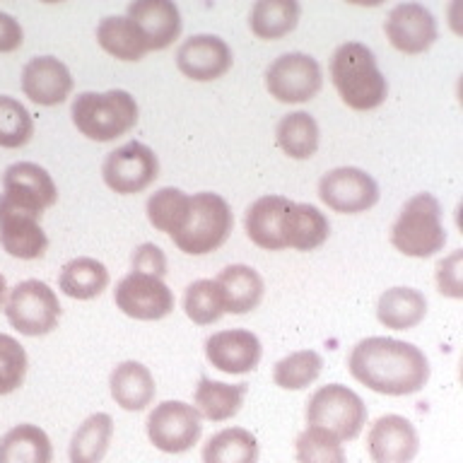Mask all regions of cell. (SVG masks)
Instances as JSON below:
<instances>
[{
  "instance_id": "1",
  "label": "cell",
  "mask_w": 463,
  "mask_h": 463,
  "mask_svg": "<svg viewBox=\"0 0 463 463\" xmlns=\"http://www.w3.org/2000/svg\"><path fill=\"white\" fill-rule=\"evenodd\" d=\"M350 374L383 396H411L430 382V362L412 343L396 338H364L347 360Z\"/></svg>"
},
{
  "instance_id": "2",
  "label": "cell",
  "mask_w": 463,
  "mask_h": 463,
  "mask_svg": "<svg viewBox=\"0 0 463 463\" xmlns=\"http://www.w3.org/2000/svg\"><path fill=\"white\" fill-rule=\"evenodd\" d=\"M331 80L343 104L353 111H372L389 97V82L379 71L374 53L360 42H347L335 49Z\"/></svg>"
},
{
  "instance_id": "3",
  "label": "cell",
  "mask_w": 463,
  "mask_h": 463,
  "mask_svg": "<svg viewBox=\"0 0 463 463\" xmlns=\"http://www.w3.org/2000/svg\"><path fill=\"white\" fill-rule=\"evenodd\" d=\"M71 116L82 136L97 143H111L136 128L137 101L126 90L82 92L72 101Z\"/></svg>"
},
{
  "instance_id": "4",
  "label": "cell",
  "mask_w": 463,
  "mask_h": 463,
  "mask_svg": "<svg viewBox=\"0 0 463 463\" xmlns=\"http://www.w3.org/2000/svg\"><path fill=\"white\" fill-rule=\"evenodd\" d=\"M391 244L411 259H430L447 244L441 205L432 194L412 195L391 227Z\"/></svg>"
},
{
  "instance_id": "5",
  "label": "cell",
  "mask_w": 463,
  "mask_h": 463,
  "mask_svg": "<svg viewBox=\"0 0 463 463\" xmlns=\"http://www.w3.org/2000/svg\"><path fill=\"white\" fill-rule=\"evenodd\" d=\"M232 224L234 217L222 195L195 194L191 195L186 222L176 234H172V239L179 251L188 256H205L217 251L230 239Z\"/></svg>"
},
{
  "instance_id": "6",
  "label": "cell",
  "mask_w": 463,
  "mask_h": 463,
  "mask_svg": "<svg viewBox=\"0 0 463 463\" xmlns=\"http://www.w3.org/2000/svg\"><path fill=\"white\" fill-rule=\"evenodd\" d=\"M364 422H367V405L343 383L321 386L307 403V425L324 427L338 439L360 437Z\"/></svg>"
},
{
  "instance_id": "7",
  "label": "cell",
  "mask_w": 463,
  "mask_h": 463,
  "mask_svg": "<svg viewBox=\"0 0 463 463\" xmlns=\"http://www.w3.org/2000/svg\"><path fill=\"white\" fill-rule=\"evenodd\" d=\"M5 317L14 331L36 338L46 335L58 326L61 302L56 292L42 280H24L10 289L5 302Z\"/></svg>"
},
{
  "instance_id": "8",
  "label": "cell",
  "mask_w": 463,
  "mask_h": 463,
  "mask_svg": "<svg viewBox=\"0 0 463 463\" xmlns=\"http://www.w3.org/2000/svg\"><path fill=\"white\" fill-rule=\"evenodd\" d=\"M101 176L114 194H143L159 176V159L152 147L130 140V143L109 152L101 166Z\"/></svg>"
},
{
  "instance_id": "9",
  "label": "cell",
  "mask_w": 463,
  "mask_h": 463,
  "mask_svg": "<svg viewBox=\"0 0 463 463\" xmlns=\"http://www.w3.org/2000/svg\"><path fill=\"white\" fill-rule=\"evenodd\" d=\"M324 75L317 58L307 53H285L266 71V90L282 104H304L321 92Z\"/></svg>"
},
{
  "instance_id": "10",
  "label": "cell",
  "mask_w": 463,
  "mask_h": 463,
  "mask_svg": "<svg viewBox=\"0 0 463 463\" xmlns=\"http://www.w3.org/2000/svg\"><path fill=\"white\" fill-rule=\"evenodd\" d=\"M203 432L201 415L184 401H165L155 405L147 418V437L165 454H184L198 444Z\"/></svg>"
},
{
  "instance_id": "11",
  "label": "cell",
  "mask_w": 463,
  "mask_h": 463,
  "mask_svg": "<svg viewBox=\"0 0 463 463\" xmlns=\"http://www.w3.org/2000/svg\"><path fill=\"white\" fill-rule=\"evenodd\" d=\"M42 215L24 208L10 195L0 194V246L20 260L42 259L49 249V237L39 224Z\"/></svg>"
},
{
  "instance_id": "12",
  "label": "cell",
  "mask_w": 463,
  "mask_h": 463,
  "mask_svg": "<svg viewBox=\"0 0 463 463\" xmlns=\"http://www.w3.org/2000/svg\"><path fill=\"white\" fill-rule=\"evenodd\" d=\"M318 198L335 213L357 215L374 208L379 201V186L364 169L357 166H338L326 172L318 181Z\"/></svg>"
},
{
  "instance_id": "13",
  "label": "cell",
  "mask_w": 463,
  "mask_h": 463,
  "mask_svg": "<svg viewBox=\"0 0 463 463\" xmlns=\"http://www.w3.org/2000/svg\"><path fill=\"white\" fill-rule=\"evenodd\" d=\"M116 307L136 321H159L174 311V295L155 275L128 273L114 289Z\"/></svg>"
},
{
  "instance_id": "14",
  "label": "cell",
  "mask_w": 463,
  "mask_h": 463,
  "mask_svg": "<svg viewBox=\"0 0 463 463\" xmlns=\"http://www.w3.org/2000/svg\"><path fill=\"white\" fill-rule=\"evenodd\" d=\"M383 32L393 49L405 56H418L437 42V20L420 3H401L386 17Z\"/></svg>"
},
{
  "instance_id": "15",
  "label": "cell",
  "mask_w": 463,
  "mask_h": 463,
  "mask_svg": "<svg viewBox=\"0 0 463 463\" xmlns=\"http://www.w3.org/2000/svg\"><path fill=\"white\" fill-rule=\"evenodd\" d=\"M232 51L224 39L213 34H195L176 51V65L181 75L195 82H213L227 75L232 68Z\"/></svg>"
},
{
  "instance_id": "16",
  "label": "cell",
  "mask_w": 463,
  "mask_h": 463,
  "mask_svg": "<svg viewBox=\"0 0 463 463\" xmlns=\"http://www.w3.org/2000/svg\"><path fill=\"white\" fill-rule=\"evenodd\" d=\"M260 354H263L260 340L244 328L213 333L205 340V357L224 374H249L259 367Z\"/></svg>"
},
{
  "instance_id": "17",
  "label": "cell",
  "mask_w": 463,
  "mask_h": 463,
  "mask_svg": "<svg viewBox=\"0 0 463 463\" xmlns=\"http://www.w3.org/2000/svg\"><path fill=\"white\" fill-rule=\"evenodd\" d=\"M418 449L415 427L401 415H382L367 434V451L374 463H411Z\"/></svg>"
},
{
  "instance_id": "18",
  "label": "cell",
  "mask_w": 463,
  "mask_h": 463,
  "mask_svg": "<svg viewBox=\"0 0 463 463\" xmlns=\"http://www.w3.org/2000/svg\"><path fill=\"white\" fill-rule=\"evenodd\" d=\"M22 92L39 107H56L71 97L72 75L58 58H32L22 71Z\"/></svg>"
},
{
  "instance_id": "19",
  "label": "cell",
  "mask_w": 463,
  "mask_h": 463,
  "mask_svg": "<svg viewBox=\"0 0 463 463\" xmlns=\"http://www.w3.org/2000/svg\"><path fill=\"white\" fill-rule=\"evenodd\" d=\"M3 188V194L39 215H43V210L53 208L58 201V188L51 174L34 162H17L7 166Z\"/></svg>"
},
{
  "instance_id": "20",
  "label": "cell",
  "mask_w": 463,
  "mask_h": 463,
  "mask_svg": "<svg viewBox=\"0 0 463 463\" xmlns=\"http://www.w3.org/2000/svg\"><path fill=\"white\" fill-rule=\"evenodd\" d=\"M126 17L143 32L147 49H169L181 34V13L172 0H136L126 10Z\"/></svg>"
},
{
  "instance_id": "21",
  "label": "cell",
  "mask_w": 463,
  "mask_h": 463,
  "mask_svg": "<svg viewBox=\"0 0 463 463\" xmlns=\"http://www.w3.org/2000/svg\"><path fill=\"white\" fill-rule=\"evenodd\" d=\"M289 198L285 195H263L246 210L244 230L253 244L266 251L285 249L282 241V220L289 208Z\"/></svg>"
},
{
  "instance_id": "22",
  "label": "cell",
  "mask_w": 463,
  "mask_h": 463,
  "mask_svg": "<svg viewBox=\"0 0 463 463\" xmlns=\"http://www.w3.org/2000/svg\"><path fill=\"white\" fill-rule=\"evenodd\" d=\"M215 285L222 295L224 314H249L263 299V278L251 266H227L215 278Z\"/></svg>"
},
{
  "instance_id": "23",
  "label": "cell",
  "mask_w": 463,
  "mask_h": 463,
  "mask_svg": "<svg viewBox=\"0 0 463 463\" xmlns=\"http://www.w3.org/2000/svg\"><path fill=\"white\" fill-rule=\"evenodd\" d=\"M331 234V224L326 215L307 203H289L285 220H282V241L285 249L295 251H314L324 244Z\"/></svg>"
},
{
  "instance_id": "24",
  "label": "cell",
  "mask_w": 463,
  "mask_h": 463,
  "mask_svg": "<svg viewBox=\"0 0 463 463\" xmlns=\"http://www.w3.org/2000/svg\"><path fill=\"white\" fill-rule=\"evenodd\" d=\"M109 389L116 405H121L123 411L140 412L152 403L155 398V379H152L150 369L136 360L121 362L118 367L109 376Z\"/></svg>"
},
{
  "instance_id": "25",
  "label": "cell",
  "mask_w": 463,
  "mask_h": 463,
  "mask_svg": "<svg viewBox=\"0 0 463 463\" xmlns=\"http://www.w3.org/2000/svg\"><path fill=\"white\" fill-rule=\"evenodd\" d=\"M246 393H249V383H224L201 376V382L195 386L194 408L201 418L210 422H224L241 411Z\"/></svg>"
},
{
  "instance_id": "26",
  "label": "cell",
  "mask_w": 463,
  "mask_h": 463,
  "mask_svg": "<svg viewBox=\"0 0 463 463\" xmlns=\"http://www.w3.org/2000/svg\"><path fill=\"white\" fill-rule=\"evenodd\" d=\"M427 317V299L420 289L391 288L379 297L376 318L391 331H408Z\"/></svg>"
},
{
  "instance_id": "27",
  "label": "cell",
  "mask_w": 463,
  "mask_h": 463,
  "mask_svg": "<svg viewBox=\"0 0 463 463\" xmlns=\"http://www.w3.org/2000/svg\"><path fill=\"white\" fill-rule=\"evenodd\" d=\"M49 434L36 425H17L0 439V463H51Z\"/></svg>"
},
{
  "instance_id": "28",
  "label": "cell",
  "mask_w": 463,
  "mask_h": 463,
  "mask_svg": "<svg viewBox=\"0 0 463 463\" xmlns=\"http://www.w3.org/2000/svg\"><path fill=\"white\" fill-rule=\"evenodd\" d=\"M302 7L297 0H259L249 14V27L263 42H275L295 32Z\"/></svg>"
},
{
  "instance_id": "29",
  "label": "cell",
  "mask_w": 463,
  "mask_h": 463,
  "mask_svg": "<svg viewBox=\"0 0 463 463\" xmlns=\"http://www.w3.org/2000/svg\"><path fill=\"white\" fill-rule=\"evenodd\" d=\"M114 437V420L107 412H97L75 430L71 439V463H101Z\"/></svg>"
},
{
  "instance_id": "30",
  "label": "cell",
  "mask_w": 463,
  "mask_h": 463,
  "mask_svg": "<svg viewBox=\"0 0 463 463\" xmlns=\"http://www.w3.org/2000/svg\"><path fill=\"white\" fill-rule=\"evenodd\" d=\"M97 42L118 61H140L150 51L143 32L128 17H104L97 27Z\"/></svg>"
},
{
  "instance_id": "31",
  "label": "cell",
  "mask_w": 463,
  "mask_h": 463,
  "mask_svg": "<svg viewBox=\"0 0 463 463\" xmlns=\"http://www.w3.org/2000/svg\"><path fill=\"white\" fill-rule=\"evenodd\" d=\"M58 285L63 289V295L85 302V299L99 297L109 288V270L101 260L80 256L65 263Z\"/></svg>"
},
{
  "instance_id": "32",
  "label": "cell",
  "mask_w": 463,
  "mask_h": 463,
  "mask_svg": "<svg viewBox=\"0 0 463 463\" xmlns=\"http://www.w3.org/2000/svg\"><path fill=\"white\" fill-rule=\"evenodd\" d=\"M259 441L244 427H227L203 447V463H256Z\"/></svg>"
},
{
  "instance_id": "33",
  "label": "cell",
  "mask_w": 463,
  "mask_h": 463,
  "mask_svg": "<svg viewBox=\"0 0 463 463\" xmlns=\"http://www.w3.org/2000/svg\"><path fill=\"white\" fill-rule=\"evenodd\" d=\"M275 140L288 157L311 159L318 150V123L307 111L282 116L275 128Z\"/></svg>"
},
{
  "instance_id": "34",
  "label": "cell",
  "mask_w": 463,
  "mask_h": 463,
  "mask_svg": "<svg viewBox=\"0 0 463 463\" xmlns=\"http://www.w3.org/2000/svg\"><path fill=\"white\" fill-rule=\"evenodd\" d=\"M191 208V195L184 194L181 188H159L157 194L147 198V220L155 230L166 232L169 237L184 227Z\"/></svg>"
},
{
  "instance_id": "35",
  "label": "cell",
  "mask_w": 463,
  "mask_h": 463,
  "mask_svg": "<svg viewBox=\"0 0 463 463\" xmlns=\"http://www.w3.org/2000/svg\"><path fill=\"white\" fill-rule=\"evenodd\" d=\"M321 369H324V357L317 350H299L275 364L273 382L285 391H302L317 382Z\"/></svg>"
},
{
  "instance_id": "36",
  "label": "cell",
  "mask_w": 463,
  "mask_h": 463,
  "mask_svg": "<svg viewBox=\"0 0 463 463\" xmlns=\"http://www.w3.org/2000/svg\"><path fill=\"white\" fill-rule=\"evenodd\" d=\"M34 136V121L27 107L14 97L0 94V147L17 150Z\"/></svg>"
},
{
  "instance_id": "37",
  "label": "cell",
  "mask_w": 463,
  "mask_h": 463,
  "mask_svg": "<svg viewBox=\"0 0 463 463\" xmlns=\"http://www.w3.org/2000/svg\"><path fill=\"white\" fill-rule=\"evenodd\" d=\"M297 463H347L338 437L324 427H307L297 437Z\"/></svg>"
},
{
  "instance_id": "38",
  "label": "cell",
  "mask_w": 463,
  "mask_h": 463,
  "mask_svg": "<svg viewBox=\"0 0 463 463\" xmlns=\"http://www.w3.org/2000/svg\"><path fill=\"white\" fill-rule=\"evenodd\" d=\"M184 311L198 326H210L220 321L224 314V304L215 280L191 282L184 295Z\"/></svg>"
},
{
  "instance_id": "39",
  "label": "cell",
  "mask_w": 463,
  "mask_h": 463,
  "mask_svg": "<svg viewBox=\"0 0 463 463\" xmlns=\"http://www.w3.org/2000/svg\"><path fill=\"white\" fill-rule=\"evenodd\" d=\"M27 376V353L13 338L0 333V396L13 393L24 383Z\"/></svg>"
},
{
  "instance_id": "40",
  "label": "cell",
  "mask_w": 463,
  "mask_h": 463,
  "mask_svg": "<svg viewBox=\"0 0 463 463\" xmlns=\"http://www.w3.org/2000/svg\"><path fill=\"white\" fill-rule=\"evenodd\" d=\"M437 288L444 297L461 299L463 297V251H454L451 256L439 260L437 266Z\"/></svg>"
},
{
  "instance_id": "41",
  "label": "cell",
  "mask_w": 463,
  "mask_h": 463,
  "mask_svg": "<svg viewBox=\"0 0 463 463\" xmlns=\"http://www.w3.org/2000/svg\"><path fill=\"white\" fill-rule=\"evenodd\" d=\"M133 270L136 273L155 275V278H165L166 275V256L165 251L155 244H140L133 253Z\"/></svg>"
},
{
  "instance_id": "42",
  "label": "cell",
  "mask_w": 463,
  "mask_h": 463,
  "mask_svg": "<svg viewBox=\"0 0 463 463\" xmlns=\"http://www.w3.org/2000/svg\"><path fill=\"white\" fill-rule=\"evenodd\" d=\"M22 42H24V32L20 22L13 14L0 13V53H13L20 49Z\"/></svg>"
},
{
  "instance_id": "43",
  "label": "cell",
  "mask_w": 463,
  "mask_h": 463,
  "mask_svg": "<svg viewBox=\"0 0 463 463\" xmlns=\"http://www.w3.org/2000/svg\"><path fill=\"white\" fill-rule=\"evenodd\" d=\"M5 295H7V282L5 278H3V273H0V307H3V302H5Z\"/></svg>"
}]
</instances>
